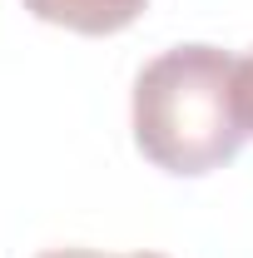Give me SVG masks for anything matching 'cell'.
I'll return each mask as SVG.
<instances>
[{
    "label": "cell",
    "instance_id": "4",
    "mask_svg": "<svg viewBox=\"0 0 253 258\" xmlns=\"http://www.w3.org/2000/svg\"><path fill=\"white\" fill-rule=\"evenodd\" d=\"M243 104H248V129H253V55L243 60Z\"/></svg>",
    "mask_w": 253,
    "mask_h": 258
},
{
    "label": "cell",
    "instance_id": "1",
    "mask_svg": "<svg viewBox=\"0 0 253 258\" xmlns=\"http://www.w3.org/2000/svg\"><path fill=\"white\" fill-rule=\"evenodd\" d=\"M243 60L219 45H174L134 80V144L179 179L214 174L248 144Z\"/></svg>",
    "mask_w": 253,
    "mask_h": 258
},
{
    "label": "cell",
    "instance_id": "2",
    "mask_svg": "<svg viewBox=\"0 0 253 258\" xmlns=\"http://www.w3.org/2000/svg\"><path fill=\"white\" fill-rule=\"evenodd\" d=\"M144 5L149 0H25V10L35 20L75 30V35H114L134 25L144 15Z\"/></svg>",
    "mask_w": 253,
    "mask_h": 258
},
{
    "label": "cell",
    "instance_id": "3",
    "mask_svg": "<svg viewBox=\"0 0 253 258\" xmlns=\"http://www.w3.org/2000/svg\"><path fill=\"white\" fill-rule=\"evenodd\" d=\"M45 258H164V253H90V248H60V253Z\"/></svg>",
    "mask_w": 253,
    "mask_h": 258
}]
</instances>
